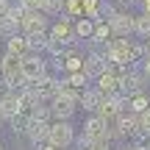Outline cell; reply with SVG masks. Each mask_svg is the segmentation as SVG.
I'll return each mask as SVG.
<instances>
[{"instance_id": "cell-1", "label": "cell", "mask_w": 150, "mask_h": 150, "mask_svg": "<svg viewBox=\"0 0 150 150\" xmlns=\"http://www.w3.org/2000/svg\"><path fill=\"white\" fill-rule=\"evenodd\" d=\"M78 33L89 36V33H92V25H89V22H78Z\"/></svg>"}, {"instance_id": "cell-2", "label": "cell", "mask_w": 150, "mask_h": 150, "mask_svg": "<svg viewBox=\"0 0 150 150\" xmlns=\"http://www.w3.org/2000/svg\"><path fill=\"white\" fill-rule=\"evenodd\" d=\"M147 11H150V0H147Z\"/></svg>"}]
</instances>
